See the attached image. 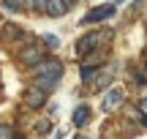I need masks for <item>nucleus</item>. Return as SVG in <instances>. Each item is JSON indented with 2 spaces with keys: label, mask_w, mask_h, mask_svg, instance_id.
<instances>
[{
  "label": "nucleus",
  "mask_w": 147,
  "mask_h": 139,
  "mask_svg": "<svg viewBox=\"0 0 147 139\" xmlns=\"http://www.w3.org/2000/svg\"><path fill=\"white\" fill-rule=\"evenodd\" d=\"M36 8H38V11H44V14H47V8H49V0H36Z\"/></svg>",
  "instance_id": "obj_14"
},
{
  "label": "nucleus",
  "mask_w": 147,
  "mask_h": 139,
  "mask_svg": "<svg viewBox=\"0 0 147 139\" xmlns=\"http://www.w3.org/2000/svg\"><path fill=\"white\" fill-rule=\"evenodd\" d=\"M30 74H33V79H36V87L49 90V87H55L57 79L63 76V63L55 60V57H49V60H44V63H38Z\"/></svg>",
  "instance_id": "obj_1"
},
{
  "label": "nucleus",
  "mask_w": 147,
  "mask_h": 139,
  "mask_svg": "<svg viewBox=\"0 0 147 139\" xmlns=\"http://www.w3.org/2000/svg\"><path fill=\"white\" fill-rule=\"evenodd\" d=\"M90 120V109L87 107H79L76 112H74V126H84Z\"/></svg>",
  "instance_id": "obj_10"
},
{
  "label": "nucleus",
  "mask_w": 147,
  "mask_h": 139,
  "mask_svg": "<svg viewBox=\"0 0 147 139\" xmlns=\"http://www.w3.org/2000/svg\"><path fill=\"white\" fill-rule=\"evenodd\" d=\"M0 27H3V25H0Z\"/></svg>",
  "instance_id": "obj_18"
},
{
  "label": "nucleus",
  "mask_w": 147,
  "mask_h": 139,
  "mask_svg": "<svg viewBox=\"0 0 147 139\" xmlns=\"http://www.w3.org/2000/svg\"><path fill=\"white\" fill-rule=\"evenodd\" d=\"M25 5H36V0H25Z\"/></svg>",
  "instance_id": "obj_17"
},
{
  "label": "nucleus",
  "mask_w": 147,
  "mask_h": 139,
  "mask_svg": "<svg viewBox=\"0 0 147 139\" xmlns=\"http://www.w3.org/2000/svg\"><path fill=\"white\" fill-rule=\"evenodd\" d=\"M44 44H47V47H57V36H44Z\"/></svg>",
  "instance_id": "obj_13"
},
{
  "label": "nucleus",
  "mask_w": 147,
  "mask_h": 139,
  "mask_svg": "<svg viewBox=\"0 0 147 139\" xmlns=\"http://www.w3.org/2000/svg\"><path fill=\"white\" fill-rule=\"evenodd\" d=\"M115 74H117V65H106V68H101L98 74H95V79H93V87H95V90L109 87V82L115 79Z\"/></svg>",
  "instance_id": "obj_6"
},
{
  "label": "nucleus",
  "mask_w": 147,
  "mask_h": 139,
  "mask_svg": "<svg viewBox=\"0 0 147 139\" xmlns=\"http://www.w3.org/2000/svg\"><path fill=\"white\" fill-rule=\"evenodd\" d=\"M5 8L8 11H22L25 8V0H5Z\"/></svg>",
  "instance_id": "obj_11"
},
{
  "label": "nucleus",
  "mask_w": 147,
  "mask_h": 139,
  "mask_svg": "<svg viewBox=\"0 0 147 139\" xmlns=\"http://www.w3.org/2000/svg\"><path fill=\"white\" fill-rule=\"evenodd\" d=\"M104 60H106V49H98L95 55H87V57L82 60V71H95Z\"/></svg>",
  "instance_id": "obj_8"
},
{
  "label": "nucleus",
  "mask_w": 147,
  "mask_h": 139,
  "mask_svg": "<svg viewBox=\"0 0 147 139\" xmlns=\"http://www.w3.org/2000/svg\"><path fill=\"white\" fill-rule=\"evenodd\" d=\"M19 60H22L25 65H33V68H36L38 63L47 60V49H44L41 44H30L27 49H22V52H19Z\"/></svg>",
  "instance_id": "obj_3"
},
{
  "label": "nucleus",
  "mask_w": 147,
  "mask_h": 139,
  "mask_svg": "<svg viewBox=\"0 0 147 139\" xmlns=\"http://www.w3.org/2000/svg\"><path fill=\"white\" fill-rule=\"evenodd\" d=\"M112 38V30H98V33H87V36H82L76 41V55H87V52H98V49H104V44Z\"/></svg>",
  "instance_id": "obj_2"
},
{
  "label": "nucleus",
  "mask_w": 147,
  "mask_h": 139,
  "mask_svg": "<svg viewBox=\"0 0 147 139\" xmlns=\"http://www.w3.org/2000/svg\"><path fill=\"white\" fill-rule=\"evenodd\" d=\"M139 109H142V112L147 115V101H142V104H139Z\"/></svg>",
  "instance_id": "obj_16"
},
{
  "label": "nucleus",
  "mask_w": 147,
  "mask_h": 139,
  "mask_svg": "<svg viewBox=\"0 0 147 139\" xmlns=\"http://www.w3.org/2000/svg\"><path fill=\"white\" fill-rule=\"evenodd\" d=\"M115 11H117V5H115V3H104V5H98V8L87 11L82 22H84V25H90V22H104V19H109Z\"/></svg>",
  "instance_id": "obj_4"
},
{
  "label": "nucleus",
  "mask_w": 147,
  "mask_h": 139,
  "mask_svg": "<svg viewBox=\"0 0 147 139\" xmlns=\"http://www.w3.org/2000/svg\"><path fill=\"white\" fill-rule=\"evenodd\" d=\"M0 38H3V41H19L22 38V27L14 25V22H5L3 30H0Z\"/></svg>",
  "instance_id": "obj_9"
},
{
  "label": "nucleus",
  "mask_w": 147,
  "mask_h": 139,
  "mask_svg": "<svg viewBox=\"0 0 147 139\" xmlns=\"http://www.w3.org/2000/svg\"><path fill=\"white\" fill-rule=\"evenodd\" d=\"M8 136V128H0V139H5Z\"/></svg>",
  "instance_id": "obj_15"
},
{
  "label": "nucleus",
  "mask_w": 147,
  "mask_h": 139,
  "mask_svg": "<svg viewBox=\"0 0 147 139\" xmlns=\"http://www.w3.org/2000/svg\"><path fill=\"white\" fill-rule=\"evenodd\" d=\"M36 131L38 134H47V131H52V123H49V120H41V123L36 126Z\"/></svg>",
  "instance_id": "obj_12"
},
{
  "label": "nucleus",
  "mask_w": 147,
  "mask_h": 139,
  "mask_svg": "<svg viewBox=\"0 0 147 139\" xmlns=\"http://www.w3.org/2000/svg\"><path fill=\"white\" fill-rule=\"evenodd\" d=\"M123 101H125V93H123L120 87H115V90L106 93V98H104V104H101V109H104V112H115Z\"/></svg>",
  "instance_id": "obj_5"
},
{
  "label": "nucleus",
  "mask_w": 147,
  "mask_h": 139,
  "mask_svg": "<svg viewBox=\"0 0 147 139\" xmlns=\"http://www.w3.org/2000/svg\"><path fill=\"white\" fill-rule=\"evenodd\" d=\"M25 101L30 109H41L44 104H47V90H41V87H30V90L25 93Z\"/></svg>",
  "instance_id": "obj_7"
}]
</instances>
